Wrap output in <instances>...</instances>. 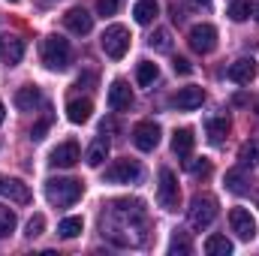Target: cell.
<instances>
[{"label": "cell", "instance_id": "6da1fadb", "mask_svg": "<svg viewBox=\"0 0 259 256\" xmlns=\"http://www.w3.org/2000/svg\"><path fill=\"white\" fill-rule=\"evenodd\" d=\"M148 211L142 199H115L103 211V235L115 247H142L148 238Z\"/></svg>", "mask_w": 259, "mask_h": 256}, {"label": "cell", "instance_id": "7a4b0ae2", "mask_svg": "<svg viewBox=\"0 0 259 256\" xmlns=\"http://www.w3.org/2000/svg\"><path fill=\"white\" fill-rule=\"evenodd\" d=\"M84 184L75 181V178H49L46 181V199L55 205V208H69L81 199Z\"/></svg>", "mask_w": 259, "mask_h": 256}, {"label": "cell", "instance_id": "3957f363", "mask_svg": "<svg viewBox=\"0 0 259 256\" xmlns=\"http://www.w3.org/2000/svg\"><path fill=\"white\" fill-rule=\"evenodd\" d=\"M217 199L211 196V193H196L193 199H190V208H187V223H190V229L196 232H202V229H208L211 223H214V217H217Z\"/></svg>", "mask_w": 259, "mask_h": 256}, {"label": "cell", "instance_id": "277c9868", "mask_svg": "<svg viewBox=\"0 0 259 256\" xmlns=\"http://www.w3.org/2000/svg\"><path fill=\"white\" fill-rule=\"evenodd\" d=\"M69 58H72V52H69V42H66L64 36L52 33V36L42 39V64L49 66V69H55V72L66 69Z\"/></svg>", "mask_w": 259, "mask_h": 256}, {"label": "cell", "instance_id": "5b68a950", "mask_svg": "<svg viewBox=\"0 0 259 256\" xmlns=\"http://www.w3.org/2000/svg\"><path fill=\"white\" fill-rule=\"evenodd\" d=\"M100 46H103V52H106L112 61H121V58L130 52V30L124 27V24H112V27H106Z\"/></svg>", "mask_w": 259, "mask_h": 256}, {"label": "cell", "instance_id": "8992f818", "mask_svg": "<svg viewBox=\"0 0 259 256\" xmlns=\"http://www.w3.org/2000/svg\"><path fill=\"white\" fill-rule=\"evenodd\" d=\"M157 202L166 211H178L181 205V187L172 169H160V184H157Z\"/></svg>", "mask_w": 259, "mask_h": 256}, {"label": "cell", "instance_id": "52a82bcc", "mask_svg": "<svg viewBox=\"0 0 259 256\" xmlns=\"http://www.w3.org/2000/svg\"><path fill=\"white\" fill-rule=\"evenodd\" d=\"M142 178V166L130 157L115 160L109 169H106V184H136Z\"/></svg>", "mask_w": 259, "mask_h": 256}, {"label": "cell", "instance_id": "ba28073f", "mask_svg": "<svg viewBox=\"0 0 259 256\" xmlns=\"http://www.w3.org/2000/svg\"><path fill=\"white\" fill-rule=\"evenodd\" d=\"M187 42L199 55H211L217 49V27L214 24H193L187 33Z\"/></svg>", "mask_w": 259, "mask_h": 256}, {"label": "cell", "instance_id": "9c48e42d", "mask_svg": "<svg viewBox=\"0 0 259 256\" xmlns=\"http://www.w3.org/2000/svg\"><path fill=\"white\" fill-rule=\"evenodd\" d=\"M229 226H232V232L241 241H253L256 238V220H253V214L247 208H232L229 211Z\"/></svg>", "mask_w": 259, "mask_h": 256}, {"label": "cell", "instance_id": "30bf717a", "mask_svg": "<svg viewBox=\"0 0 259 256\" xmlns=\"http://www.w3.org/2000/svg\"><path fill=\"white\" fill-rule=\"evenodd\" d=\"M133 145H136L139 151H154V148L160 145V124H154V121H139V124L133 127Z\"/></svg>", "mask_w": 259, "mask_h": 256}, {"label": "cell", "instance_id": "8fae6325", "mask_svg": "<svg viewBox=\"0 0 259 256\" xmlns=\"http://www.w3.org/2000/svg\"><path fill=\"white\" fill-rule=\"evenodd\" d=\"M81 160V151H78V142H61L55 151H52V157H49V163L55 166V169H72L75 163Z\"/></svg>", "mask_w": 259, "mask_h": 256}, {"label": "cell", "instance_id": "7c38bea8", "mask_svg": "<svg viewBox=\"0 0 259 256\" xmlns=\"http://www.w3.org/2000/svg\"><path fill=\"white\" fill-rule=\"evenodd\" d=\"M64 24H66V30H72L75 36H84V33H91V27H94V15H91L88 9H81V6H72V9H66Z\"/></svg>", "mask_w": 259, "mask_h": 256}, {"label": "cell", "instance_id": "4fadbf2b", "mask_svg": "<svg viewBox=\"0 0 259 256\" xmlns=\"http://www.w3.org/2000/svg\"><path fill=\"white\" fill-rule=\"evenodd\" d=\"M133 106V91L124 78H115L112 88H109V109L112 112H127Z\"/></svg>", "mask_w": 259, "mask_h": 256}, {"label": "cell", "instance_id": "5bb4252c", "mask_svg": "<svg viewBox=\"0 0 259 256\" xmlns=\"http://www.w3.org/2000/svg\"><path fill=\"white\" fill-rule=\"evenodd\" d=\"M21 58H24V39L3 33L0 36V61L6 66H15V64H21Z\"/></svg>", "mask_w": 259, "mask_h": 256}, {"label": "cell", "instance_id": "9a60e30c", "mask_svg": "<svg viewBox=\"0 0 259 256\" xmlns=\"http://www.w3.org/2000/svg\"><path fill=\"white\" fill-rule=\"evenodd\" d=\"M226 75L235 81V84H250L256 78V61L253 58H238L235 64H229Z\"/></svg>", "mask_w": 259, "mask_h": 256}, {"label": "cell", "instance_id": "2e32d148", "mask_svg": "<svg viewBox=\"0 0 259 256\" xmlns=\"http://www.w3.org/2000/svg\"><path fill=\"white\" fill-rule=\"evenodd\" d=\"M175 109H181V112H193V109H199L202 103H205V91L202 88H196V84H190V88H181L178 94H175Z\"/></svg>", "mask_w": 259, "mask_h": 256}, {"label": "cell", "instance_id": "e0dca14e", "mask_svg": "<svg viewBox=\"0 0 259 256\" xmlns=\"http://www.w3.org/2000/svg\"><path fill=\"white\" fill-rule=\"evenodd\" d=\"M0 193L3 196H9L15 205H30V187L21 181V178H3V184H0Z\"/></svg>", "mask_w": 259, "mask_h": 256}, {"label": "cell", "instance_id": "ac0fdd59", "mask_svg": "<svg viewBox=\"0 0 259 256\" xmlns=\"http://www.w3.org/2000/svg\"><path fill=\"white\" fill-rule=\"evenodd\" d=\"M39 103H42V94H39L36 84H24V88L15 91V109H21V112H33Z\"/></svg>", "mask_w": 259, "mask_h": 256}, {"label": "cell", "instance_id": "d6986e66", "mask_svg": "<svg viewBox=\"0 0 259 256\" xmlns=\"http://www.w3.org/2000/svg\"><path fill=\"white\" fill-rule=\"evenodd\" d=\"M91 112H94V103L91 100H69L66 103V118L72 124H88L91 121Z\"/></svg>", "mask_w": 259, "mask_h": 256}, {"label": "cell", "instance_id": "ffe728a7", "mask_svg": "<svg viewBox=\"0 0 259 256\" xmlns=\"http://www.w3.org/2000/svg\"><path fill=\"white\" fill-rule=\"evenodd\" d=\"M106 157H109V139H106V136H97V139L91 142L88 154H84V163H88L91 169H97V166H103Z\"/></svg>", "mask_w": 259, "mask_h": 256}, {"label": "cell", "instance_id": "44dd1931", "mask_svg": "<svg viewBox=\"0 0 259 256\" xmlns=\"http://www.w3.org/2000/svg\"><path fill=\"white\" fill-rule=\"evenodd\" d=\"M196 145V136L190 127H181L175 130V136H172V151L178 154V157H190V151H193Z\"/></svg>", "mask_w": 259, "mask_h": 256}, {"label": "cell", "instance_id": "7402d4cb", "mask_svg": "<svg viewBox=\"0 0 259 256\" xmlns=\"http://www.w3.org/2000/svg\"><path fill=\"white\" fill-rule=\"evenodd\" d=\"M238 166H241V169L259 166V139H247V142L238 148Z\"/></svg>", "mask_w": 259, "mask_h": 256}, {"label": "cell", "instance_id": "603a6c76", "mask_svg": "<svg viewBox=\"0 0 259 256\" xmlns=\"http://www.w3.org/2000/svg\"><path fill=\"white\" fill-rule=\"evenodd\" d=\"M226 190L235 193V196H244V193L250 190V181H247V175H244V169H241V166L226 172Z\"/></svg>", "mask_w": 259, "mask_h": 256}, {"label": "cell", "instance_id": "cb8c5ba5", "mask_svg": "<svg viewBox=\"0 0 259 256\" xmlns=\"http://www.w3.org/2000/svg\"><path fill=\"white\" fill-rule=\"evenodd\" d=\"M229 130H232V124H229L226 115H223V118H211V121L205 124V133H208V142H211V145H220Z\"/></svg>", "mask_w": 259, "mask_h": 256}, {"label": "cell", "instance_id": "d4e9b609", "mask_svg": "<svg viewBox=\"0 0 259 256\" xmlns=\"http://www.w3.org/2000/svg\"><path fill=\"white\" fill-rule=\"evenodd\" d=\"M157 12H160L157 0H139V3L133 6V15H136L139 24H151V21L157 18Z\"/></svg>", "mask_w": 259, "mask_h": 256}, {"label": "cell", "instance_id": "484cf974", "mask_svg": "<svg viewBox=\"0 0 259 256\" xmlns=\"http://www.w3.org/2000/svg\"><path fill=\"white\" fill-rule=\"evenodd\" d=\"M205 253L208 256H229L232 253V241L226 235H208L205 238Z\"/></svg>", "mask_w": 259, "mask_h": 256}, {"label": "cell", "instance_id": "4316f807", "mask_svg": "<svg viewBox=\"0 0 259 256\" xmlns=\"http://www.w3.org/2000/svg\"><path fill=\"white\" fill-rule=\"evenodd\" d=\"M169 253L172 256H190L193 253V244H190V238H187V232H175L172 235V241H169Z\"/></svg>", "mask_w": 259, "mask_h": 256}, {"label": "cell", "instance_id": "83f0119b", "mask_svg": "<svg viewBox=\"0 0 259 256\" xmlns=\"http://www.w3.org/2000/svg\"><path fill=\"white\" fill-rule=\"evenodd\" d=\"M148 42H151V49L154 52H172V33L166 30V27H160V30H154L151 36H148Z\"/></svg>", "mask_w": 259, "mask_h": 256}, {"label": "cell", "instance_id": "f1b7e54d", "mask_svg": "<svg viewBox=\"0 0 259 256\" xmlns=\"http://www.w3.org/2000/svg\"><path fill=\"white\" fill-rule=\"evenodd\" d=\"M160 75V66L151 64V61H139V66H136V81L145 88V84H151L154 78Z\"/></svg>", "mask_w": 259, "mask_h": 256}, {"label": "cell", "instance_id": "f546056e", "mask_svg": "<svg viewBox=\"0 0 259 256\" xmlns=\"http://www.w3.org/2000/svg\"><path fill=\"white\" fill-rule=\"evenodd\" d=\"M81 229H84L81 217H66V220H61V226H58V235L61 238H75V235H81Z\"/></svg>", "mask_w": 259, "mask_h": 256}, {"label": "cell", "instance_id": "4dcf8cb0", "mask_svg": "<svg viewBox=\"0 0 259 256\" xmlns=\"http://www.w3.org/2000/svg\"><path fill=\"white\" fill-rule=\"evenodd\" d=\"M15 226H18L15 211H9V208H3V205H0V238L12 235V232H15Z\"/></svg>", "mask_w": 259, "mask_h": 256}, {"label": "cell", "instance_id": "1f68e13d", "mask_svg": "<svg viewBox=\"0 0 259 256\" xmlns=\"http://www.w3.org/2000/svg\"><path fill=\"white\" fill-rule=\"evenodd\" d=\"M184 169L196 175V178H205V175H211V163L202 157V160H193V157H184Z\"/></svg>", "mask_w": 259, "mask_h": 256}, {"label": "cell", "instance_id": "d6a6232c", "mask_svg": "<svg viewBox=\"0 0 259 256\" xmlns=\"http://www.w3.org/2000/svg\"><path fill=\"white\" fill-rule=\"evenodd\" d=\"M229 18H232V21H244V18H250V0H232V6H229Z\"/></svg>", "mask_w": 259, "mask_h": 256}, {"label": "cell", "instance_id": "836d02e7", "mask_svg": "<svg viewBox=\"0 0 259 256\" xmlns=\"http://www.w3.org/2000/svg\"><path fill=\"white\" fill-rule=\"evenodd\" d=\"M42 229H46V217L42 214H33L30 220H27V238H36V235H42Z\"/></svg>", "mask_w": 259, "mask_h": 256}, {"label": "cell", "instance_id": "e575fe53", "mask_svg": "<svg viewBox=\"0 0 259 256\" xmlns=\"http://www.w3.org/2000/svg\"><path fill=\"white\" fill-rule=\"evenodd\" d=\"M49 127H52V115H42V121H39V124H33V130H30V139H33V142L46 139Z\"/></svg>", "mask_w": 259, "mask_h": 256}, {"label": "cell", "instance_id": "d590c367", "mask_svg": "<svg viewBox=\"0 0 259 256\" xmlns=\"http://www.w3.org/2000/svg\"><path fill=\"white\" fill-rule=\"evenodd\" d=\"M97 12H100L103 18L115 15V12H118V0H97Z\"/></svg>", "mask_w": 259, "mask_h": 256}, {"label": "cell", "instance_id": "8d00e7d4", "mask_svg": "<svg viewBox=\"0 0 259 256\" xmlns=\"http://www.w3.org/2000/svg\"><path fill=\"white\" fill-rule=\"evenodd\" d=\"M172 69H175L178 75H190V72H193V64H190L187 58H175V61H172Z\"/></svg>", "mask_w": 259, "mask_h": 256}, {"label": "cell", "instance_id": "74e56055", "mask_svg": "<svg viewBox=\"0 0 259 256\" xmlns=\"http://www.w3.org/2000/svg\"><path fill=\"white\" fill-rule=\"evenodd\" d=\"M196 9H211V0H190Z\"/></svg>", "mask_w": 259, "mask_h": 256}, {"label": "cell", "instance_id": "f35d334b", "mask_svg": "<svg viewBox=\"0 0 259 256\" xmlns=\"http://www.w3.org/2000/svg\"><path fill=\"white\" fill-rule=\"evenodd\" d=\"M250 9H253V18L259 21V0H256V3H250Z\"/></svg>", "mask_w": 259, "mask_h": 256}, {"label": "cell", "instance_id": "ab89813d", "mask_svg": "<svg viewBox=\"0 0 259 256\" xmlns=\"http://www.w3.org/2000/svg\"><path fill=\"white\" fill-rule=\"evenodd\" d=\"M3 118H6V112H3V103H0V124H3Z\"/></svg>", "mask_w": 259, "mask_h": 256}, {"label": "cell", "instance_id": "60d3db41", "mask_svg": "<svg viewBox=\"0 0 259 256\" xmlns=\"http://www.w3.org/2000/svg\"><path fill=\"white\" fill-rule=\"evenodd\" d=\"M9 3H18V0H9Z\"/></svg>", "mask_w": 259, "mask_h": 256}, {"label": "cell", "instance_id": "b9f144b4", "mask_svg": "<svg viewBox=\"0 0 259 256\" xmlns=\"http://www.w3.org/2000/svg\"><path fill=\"white\" fill-rule=\"evenodd\" d=\"M256 112H259V103H256Z\"/></svg>", "mask_w": 259, "mask_h": 256}, {"label": "cell", "instance_id": "7bdbcfd3", "mask_svg": "<svg viewBox=\"0 0 259 256\" xmlns=\"http://www.w3.org/2000/svg\"><path fill=\"white\" fill-rule=\"evenodd\" d=\"M0 184H3V178H0Z\"/></svg>", "mask_w": 259, "mask_h": 256}]
</instances>
